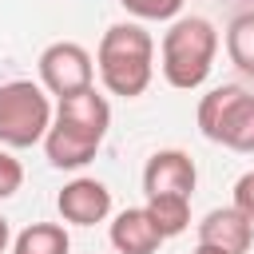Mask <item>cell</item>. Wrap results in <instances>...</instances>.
Instances as JSON below:
<instances>
[{
    "instance_id": "cell-1",
    "label": "cell",
    "mask_w": 254,
    "mask_h": 254,
    "mask_svg": "<svg viewBox=\"0 0 254 254\" xmlns=\"http://www.w3.org/2000/svg\"><path fill=\"white\" fill-rule=\"evenodd\" d=\"M111 127V103L95 87L56 99V119L44 135V155L56 171H79L95 159Z\"/></svg>"
},
{
    "instance_id": "cell-2",
    "label": "cell",
    "mask_w": 254,
    "mask_h": 254,
    "mask_svg": "<svg viewBox=\"0 0 254 254\" xmlns=\"http://www.w3.org/2000/svg\"><path fill=\"white\" fill-rule=\"evenodd\" d=\"M99 83L119 99H139L155 79V36L139 24H111L95 48Z\"/></svg>"
},
{
    "instance_id": "cell-3",
    "label": "cell",
    "mask_w": 254,
    "mask_h": 254,
    "mask_svg": "<svg viewBox=\"0 0 254 254\" xmlns=\"http://www.w3.org/2000/svg\"><path fill=\"white\" fill-rule=\"evenodd\" d=\"M218 28L206 16H179L171 20V28L163 32L159 44V67L163 79L175 91H194L210 79L214 71V56H218Z\"/></svg>"
},
{
    "instance_id": "cell-4",
    "label": "cell",
    "mask_w": 254,
    "mask_h": 254,
    "mask_svg": "<svg viewBox=\"0 0 254 254\" xmlns=\"http://www.w3.org/2000/svg\"><path fill=\"white\" fill-rule=\"evenodd\" d=\"M198 131L202 139L238 151V155H254V91L238 87V83H222L210 87L198 99Z\"/></svg>"
},
{
    "instance_id": "cell-5",
    "label": "cell",
    "mask_w": 254,
    "mask_h": 254,
    "mask_svg": "<svg viewBox=\"0 0 254 254\" xmlns=\"http://www.w3.org/2000/svg\"><path fill=\"white\" fill-rule=\"evenodd\" d=\"M56 119L52 95L44 91V83L36 79H4L0 83V147L12 151H28L36 143H44L48 127Z\"/></svg>"
},
{
    "instance_id": "cell-6",
    "label": "cell",
    "mask_w": 254,
    "mask_h": 254,
    "mask_svg": "<svg viewBox=\"0 0 254 254\" xmlns=\"http://www.w3.org/2000/svg\"><path fill=\"white\" fill-rule=\"evenodd\" d=\"M36 71H40V83L48 95L64 99V95H75V91H87L95 87V60L83 44L75 40H56L40 52L36 60Z\"/></svg>"
},
{
    "instance_id": "cell-7",
    "label": "cell",
    "mask_w": 254,
    "mask_h": 254,
    "mask_svg": "<svg viewBox=\"0 0 254 254\" xmlns=\"http://www.w3.org/2000/svg\"><path fill=\"white\" fill-rule=\"evenodd\" d=\"M194 183H198V167L179 147L155 151L147 159V167H143V194L147 198H159V194H183V198H190Z\"/></svg>"
},
{
    "instance_id": "cell-8",
    "label": "cell",
    "mask_w": 254,
    "mask_h": 254,
    "mask_svg": "<svg viewBox=\"0 0 254 254\" xmlns=\"http://www.w3.org/2000/svg\"><path fill=\"white\" fill-rule=\"evenodd\" d=\"M56 210H60V218L71 222V226H95V222H107V214H111V190H107V183L79 175V179H71V183L60 187V194H56Z\"/></svg>"
},
{
    "instance_id": "cell-9",
    "label": "cell",
    "mask_w": 254,
    "mask_h": 254,
    "mask_svg": "<svg viewBox=\"0 0 254 254\" xmlns=\"http://www.w3.org/2000/svg\"><path fill=\"white\" fill-rule=\"evenodd\" d=\"M198 242L214 246L222 254H250V246H254V222L234 202L230 206H214L198 222Z\"/></svg>"
},
{
    "instance_id": "cell-10",
    "label": "cell",
    "mask_w": 254,
    "mask_h": 254,
    "mask_svg": "<svg viewBox=\"0 0 254 254\" xmlns=\"http://www.w3.org/2000/svg\"><path fill=\"white\" fill-rule=\"evenodd\" d=\"M107 238H111L115 254H155V250L167 242L147 206H127V210H119V214L111 218V226H107Z\"/></svg>"
},
{
    "instance_id": "cell-11",
    "label": "cell",
    "mask_w": 254,
    "mask_h": 254,
    "mask_svg": "<svg viewBox=\"0 0 254 254\" xmlns=\"http://www.w3.org/2000/svg\"><path fill=\"white\" fill-rule=\"evenodd\" d=\"M71 238L60 222H32L12 238V254H67Z\"/></svg>"
},
{
    "instance_id": "cell-12",
    "label": "cell",
    "mask_w": 254,
    "mask_h": 254,
    "mask_svg": "<svg viewBox=\"0 0 254 254\" xmlns=\"http://www.w3.org/2000/svg\"><path fill=\"white\" fill-rule=\"evenodd\" d=\"M222 44H226V60H230L242 75L254 79V12H238V16L226 24Z\"/></svg>"
},
{
    "instance_id": "cell-13",
    "label": "cell",
    "mask_w": 254,
    "mask_h": 254,
    "mask_svg": "<svg viewBox=\"0 0 254 254\" xmlns=\"http://www.w3.org/2000/svg\"><path fill=\"white\" fill-rule=\"evenodd\" d=\"M147 210H151L155 226L163 230V238H179V234L190 226V198H183V194H159V198H147Z\"/></svg>"
},
{
    "instance_id": "cell-14",
    "label": "cell",
    "mask_w": 254,
    "mask_h": 254,
    "mask_svg": "<svg viewBox=\"0 0 254 254\" xmlns=\"http://www.w3.org/2000/svg\"><path fill=\"white\" fill-rule=\"evenodd\" d=\"M119 4H123V12L135 16V20H159V24H171V20H179V12H183L187 0H119Z\"/></svg>"
},
{
    "instance_id": "cell-15",
    "label": "cell",
    "mask_w": 254,
    "mask_h": 254,
    "mask_svg": "<svg viewBox=\"0 0 254 254\" xmlns=\"http://www.w3.org/2000/svg\"><path fill=\"white\" fill-rule=\"evenodd\" d=\"M20 187H24V167H20V159L12 155V147H0V202L12 198Z\"/></svg>"
},
{
    "instance_id": "cell-16",
    "label": "cell",
    "mask_w": 254,
    "mask_h": 254,
    "mask_svg": "<svg viewBox=\"0 0 254 254\" xmlns=\"http://www.w3.org/2000/svg\"><path fill=\"white\" fill-rule=\"evenodd\" d=\"M234 206L254 222V171H242L234 179Z\"/></svg>"
},
{
    "instance_id": "cell-17",
    "label": "cell",
    "mask_w": 254,
    "mask_h": 254,
    "mask_svg": "<svg viewBox=\"0 0 254 254\" xmlns=\"http://www.w3.org/2000/svg\"><path fill=\"white\" fill-rule=\"evenodd\" d=\"M12 238H16V234H12V222H8L4 214H0V254H4L8 246H12Z\"/></svg>"
},
{
    "instance_id": "cell-18",
    "label": "cell",
    "mask_w": 254,
    "mask_h": 254,
    "mask_svg": "<svg viewBox=\"0 0 254 254\" xmlns=\"http://www.w3.org/2000/svg\"><path fill=\"white\" fill-rule=\"evenodd\" d=\"M190 254H222V250H214V246H202V242H198V246H194Z\"/></svg>"
}]
</instances>
